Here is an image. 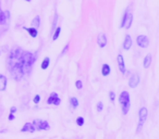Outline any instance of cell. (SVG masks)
<instances>
[{"label":"cell","instance_id":"1","mask_svg":"<svg viewBox=\"0 0 159 139\" xmlns=\"http://www.w3.org/2000/svg\"><path fill=\"white\" fill-rule=\"evenodd\" d=\"M36 58V53L23 50L20 47H14L9 51L7 57V68L10 75L16 80H22L30 75Z\"/></svg>","mask_w":159,"mask_h":139},{"label":"cell","instance_id":"2","mask_svg":"<svg viewBox=\"0 0 159 139\" xmlns=\"http://www.w3.org/2000/svg\"><path fill=\"white\" fill-rule=\"evenodd\" d=\"M119 102L121 104L122 113L124 115L128 114L129 110L131 106V100H130V93L128 91H122L121 95L119 96Z\"/></svg>","mask_w":159,"mask_h":139},{"label":"cell","instance_id":"3","mask_svg":"<svg viewBox=\"0 0 159 139\" xmlns=\"http://www.w3.org/2000/svg\"><path fill=\"white\" fill-rule=\"evenodd\" d=\"M147 115H148V110L146 108H141L139 111V125H137V129L136 132H139L143 127L144 123L146 122V119H147Z\"/></svg>","mask_w":159,"mask_h":139},{"label":"cell","instance_id":"4","mask_svg":"<svg viewBox=\"0 0 159 139\" xmlns=\"http://www.w3.org/2000/svg\"><path fill=\"white\" fill-rule=\"evenodd\" d=\"M33 126L35 128V130H49L50 129V125L47 121L40 119H36L33 121Z\"/></svg>","mask_w":159,"mask_h":139},{"label":"cell","instance_id":"5","mask_svg":"<svg viewBox=\"0 0 159 139\" xmlns=\"http://www.w3.org/2000/svg\"><path fill=\"white\" fill-rule=\"evenodd\" d=\"M132 22H133V14L132 13H129V9L125 11L124 13L123 18H122V22H121V26L122 28H125V29H129L132 25Z\"/></svg>","mask_w":159,"mask_h":139},{"label":"cell","instance_id":"6","mask_svg":"<svg viewBox=\"0 0 159 139\" xmlns=\"http://www.w3.org/2000/svg\"><path fill=\"white\" fill-rule=\"evenodd\" d=\"M10 22V11L9 10H6V11L0 12V26H8Z\"/></svg>","mask_w":159,"mask_h":139},{"label":"cell","instance_id":"7","mask_svg":"<svg viewBox=\"0 0 159 139\" xmlns=\"http://www.w3.org/2000/svg\"><path fill=\"white\" fill-rule=\"evenodd\" d=\"M136 42H137V45H139V47H141V48H147V47L149 46V39H148V37L145 35L137 36Z\"/></svg>","mask_w":159,"mask_h":139},{"label":"cell","instance_id":"8","mask_svg":"<svg viewBox=\"0 0 159 139\" xmlns=\"http://www.w3.org/2000/svg\"><path fill=\"white\" fill-rule=\"evenodd\" d=\"M47 103L48 104H53V106H59L61 103V99L59 98L57 93H51L49 96L48 100H47Z\"/></svg>","mask_w":159,"mask_h":139},{"label":"cell","instance_id":"9","mask_svg":"<svg viewBox=\"0 0 159 139\" xmlns=\"http://www.w3.org/2000/svg\"><path fill=\"white\" fill-rule=\"evenodd\" d=\"M139 84V74H133L130 77V80H129V86L131 88H135V87H137Z\"/></svg>","mask_w":159,"mask_h":139},{"label":"cell","instance_id":"10","mask_svg":"<svg viewBox=\"0 0 159 139\" xmlns=\"http://www.w3.org/2000/svg\"><path fill=\"white\" fill-rule=\"evenodd\" d=\"M117 61H118V66H119V70L122 74H125L126 73V68H125V64H124V59H123V55L119 54L117 58Z\"/></svg>","mask_w":159,"mask_h":139},{"label":"cell","instance_id":"11","mask_svg":"<svg viewBox=\"0 0 159 139\" xmlns=\"http://www.w3.org/2000/svg\"><path fill=\"white\" fill-rule=\"evenodd\" d=\"M97 44L100 48H105L107 46V36L105 34H99L97 37Z\"/></svg>","mask_w":159,"mask_h":139},{"label":"cell","instance_id":"12","mask_svg":"<svg viewBox=\"0 0 159 139\" xmlns=\"http://www.w3.org/2000/svg\"><path fill=\"white\" fill-rule=\"evenodd\" d=\"M21 132H35V128H34V126H33V124H32V123H25L24 126L21 128Z\"/></svg>","mask_w":159,"mask_h":139},{"label":"cell","instance_id":"13","mask_svg":"<svg viewBox=\"0 0 159 139\" xmlns=\"http://www.w3.org/2000/svg\"><path fill=\"white\" fill-rule=\"evenodd\" d=\"M132 47V39H131L130 35H126L124 38V42H123V48L124 50H129V49Z\"/></svg>","mask_w":159,"mask_h":139},{"label":"cell","instance_id":"14","mask_svg":"<svg viewBox=\"0 0 159 139\" xmlns=\"http://www.w3.org/2000/svg\"><path fill=\"white\" fill-rule=\"evenodd\" d=\"M6 88H7V77L0 74V91L6 90Z\"/></svg>","mask_w":159,"mask_h":139},{"label":"cell","instance_id":"15","mask_svg":"<svg viewBox=\"0 0 159 139\" xmlns=\"http://www.w3.org/2000/svg\"><path fill=\"white\" fill-rule=\"evenodd\" d=\"M23 29H25V31H26L27 33H29L30 35H31V37H33V38L37 37V35H38L37 29L32 28V27H26V26H23Z\"/></svg>","mask_w":159,"mask_h":139},{"label":"cell","instance_id":"16","mask_svg":"<svg viewBox=\"0 0 159 139\" xmlns=\"http://www.w3.org/2000/svg\"><path fill=\"white\" fill-rule=\"evenodd\" d=\"M110 65L109 64H107V63H105L104 65H102V76H108L109 74H110Z\"/></svg>","mask_w":159,"mask_h":139},{"label":"cell","instance_id":"17","mask_svg":"<svg viewBox=\"0 0 159 139\" xmlns=\"http://www.w3.org/2000/svg\"><path fill=\"white\" fill-rule=\"evenodd\" d=\"M31 25H32V28L37 29L38 27H39V25H40V18H39V16H38V15L35 16V18L33 19V21H32Z\"/></svg>","mask_w":159,"mask_h":139},{"label":"cell","instance_id":"18","mask_svg":"<svg viewBox=\"0 0 159 139\" xmlns=\"http://www.w3.org/2000/svg\"><path fill=\"white\" fill-rule=\"evenodd\" d=\"M49 63H50V59H49L48 57H46L44 60H43L40 67H42L43 70H47V68H48V66H49Z\"/></svg>","mask_w":159,"mask_h":139},{"label":"cell","instance_id":"19","mask_svg":"<svg viewBox=\"0 0 159 139\" xmlns=\"http://www.w3.org/2000/svg\"><path fill=\"white\" fill-rule=\"evenodd\" d=\"M150 63H152V55L147 54L145 57V59H144V67H145V68L149 67Z\"/></svg>","mask_w":159,"mask_h":139},{"label":"cell","instance_id":"20","mask_svg":"<svg viewBox=\"0 0 159 139\" xmlns=\"http://www.w3.org/2000/svg\"><path fill=\"white\" fill-rule=\"evenodd\" d=\"M70 104H71V108L72 109H76L77 106H79V100H77L75 97H72L70 99Z\"/></svg>","mask_w":159,"mask_h":139},{"label":"cell","instance_id":"21","mask_svg":"<svg viewBox=\"0 0 159 139\" xmlns=\"http://www.w3.org/2000/svg\"><path fill=\"white\" fill-rule=\"evenodd\" d=\"M60 33H61V27H57L55 31V33H53V36H52V39L53 40H57L58 37H59Z\"/></svg>","mask_w":159,"mask_h":139},{"label":"cell","instance_id":"22","mask_svg":"<svg viewBox=\"0 0 159 139\" xmlns=\"http://www.w3.org/2000/svg\"><path fill=\"white\" fill-rule=\"evenodd\" d=\"M76 124H77V126H83V125H84V117H82V116L77 117V119H76Z\"/></svg>","mask_w":159,"mask_h":139},{"label":"cell","instance_id":"23","mask_svg":"<svg viewBox=\"0 0 159 139\" xmlns=\"http://www.w3.org/2000/svg\"><path fill=\"white\" fill-rule=\"evenodd\" d=\"M75 87H76V89H82L83 88V83L81 82V80H76L75 82Z\"/></svg>","mask_w":159,"mask_h":139},{"label":"cell","instance_id":"24","mask_svg":"<svg viewBox=\"0 0 159 139\" xmlns=\"http://www.w3.org/2000/svg\"><path fill=\"white\" fill-rule=\"evenodd\" d=\"M102 109H104V103H102V101H99L97 103V111H98V112H102Z\"/></svg>","mask_w":159,"mask_h":139},{"label":"cell","instance_id":"25","mask_svg":"<svg viewBox=\"0 0 159 139\" xmlns=\"http://www.w3.org/2000/svg\"><path fill=\"white\" fill-rule=\"evenodd\" d=\"M33 102L35 104H38L40 102V96L39 95H36L35 97H34V99H33Z\"/></svg>","mask_w":159,"mask_h":139},{"label":"cell","instance_id":"26","mask_svg":"<svg viewBox=\"0 0 159 139\" xmlns=\"http://www.w3.org/2000/svg\"><path fill=\"white\" fill-rule=\"evenodd\" d=\"M109 98H110V101H111V102L115 101L116 95H115V93H113V91H110V93H109Z\"/></svg>","mask_w":159,"mask_h":139},{"label":"cell","instance_id":"27","mask_svg":"<svg viewBox=\"0 0 159 139\" xmlns=\"http://www.w3.org/2000/svg\"><path fill=\"white\" fill-rule=\"evenodd\" d=\"M8 49V46H3V47H0V55H1V53L3 52V51H6Z\"/></svg>","mask_w":159,"mask_h":139},{"label":"cell","instance_id":"28","mask_svg":"<svg viewBox=\"0 0 159 139\" xmlns=\"http://www.w3.org/2000/svg\"><path fill=\"white\" fill-rule=\"evenodd\" d=\"M14 119H16V116H14V114H11V113H10L9 116H8V119H9V121H13Z\"/></svg>","mask_w":159,"mask_h":139},{"label":"cell","instance_id":"29","mask_svg":"<svg viewBox=\"0 0 159 139\" xmlns=\"http://www.w3.org/2000/svg\"><path fill=\"white\" fill-rule=\"evenodd\" d=\"M16 106H12L11 109H10V113H11V114H13V113H16Z\"/></svg>","mask_w":159,"mask_h":139},{"label":"cell","instance_id":"30","mask_svg":"<svg viewBox=\"0 0 159 139\" xmlns=\"http://www.w3.org/2000/svg\"><path fill=\"white\" fill-rule=\"evenodd\" d=\"M68 48H69V45H66V47H64V49L62 50V54H64V53L66 52V50H68Z\"/></svg>","mask_w":159,"mask_h":139},{"label":"cell","instance_id":"31","mask_svg":"<svg viewBox=\"0 0 159 139\" xmlns=\"http://www.w3.org/2000/svg\"><path fill=\"white\" fill-rule=\"evenodd\" d=\"M2 132H7V130L3 129V130H0V134H2Z\"/></svg>","mask_w":159,"mask_h":139}]
</instances>
